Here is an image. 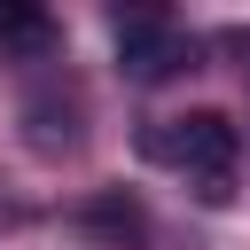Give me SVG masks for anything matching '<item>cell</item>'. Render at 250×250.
<instances>
[{"label":"cell","instance_id":"1","mask_svg":"<svg viewBox=\"0 0 250 250\" xmlns=\"http://www.w3.org/2000/svg\"><path fill=\"white\" fill-rule=\"evenodd\" d=\"M141 156H156V164H188V172L211 180L203 195H227L219 180H227V164H234V125H227L219 109H188V117L148 125V133H141Z\"/></svg>","mask_w":250,"mask_h":250},{"label":"cell","instance_id":"3","mask_svg":"<svg viewBox=\"0 0 250 250\" xmlns=\"http://www.w3.org/2000/svg\"><path fill=\"white\" fill-rule=\"evenodd\" d=\"M0 47L47 55V47H55V16H47V8H23V0H0Z\"/></svg>","mask_w":250,"mask_h":250},{"label":"cell","instance_id":"4","mask_svg":"<svg viewBox=\"0 0 250 250\" xmlns=\"http://www.w3.org/2000/svg\"><path fill=\"white\" fill-rule=\"evenodd\" d=\"M242 55H250V39H242Z\"/></svg>","mask_w":250,"mask_h":250},{"label":"cell","instance_id":"2","mask_svg":"<svg viewBox=\"0 0 250 250\" xmlns=\"http://www.w3.org/2000/svg\"><path fill=\"white\" fill-rule=\"evenodd\" d=\"M117 55H125V70H133V78H164V70H180V62H188V39L172 31V16L133 8V16H117Z\"/></svg>","mask_w":250,"mask_h":250}]
</instances>
